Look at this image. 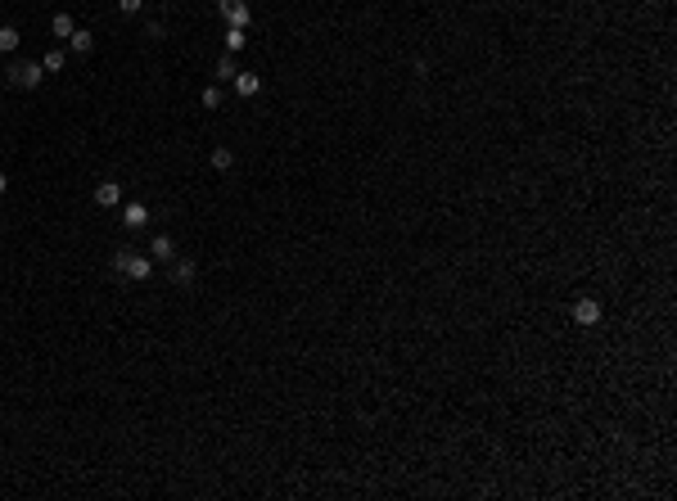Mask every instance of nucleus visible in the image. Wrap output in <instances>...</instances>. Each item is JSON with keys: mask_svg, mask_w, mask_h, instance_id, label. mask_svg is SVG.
I'll use <instances>...</instances> for the list:
<instances>
[{"mask_svg": "<svg viewBox=\"0 0 677 501\" xmlns=\"http://www.w3.org/2000/svg\"><path fill=\"white\" fill-rule=\"evenodd\" d=\"M235 73H239V68H235V59H230V55L217 59V82H235Z\"/></svg>", "mask_w": 677, "mask_h": 501, "instance_id": "2eb2a0df", "label": "nucleus"}, {"mask_svg": "<svg viewBox=\"0 0 677 501\" xmlns=\"http://www.w3.org/2000/svg\"><path fill=\"white\" fill-rule=\"evenodd\" d=\"M217 10L226 14V23H230V27H248V23H253V10H248L244 0H217Z\"/></svg>", "mask_w": 677, "mask_h": 501, "instance_id": "20e7f679", "label": "nucleus"}, {"mask_svg": "<svg viewBox=\"0 0 677 501\" xmlns=\"http://www.w3.org/2000/svg\"><path fill=\"white\" fill-rule=\"evenodd\" d=\"M127 258H131V249H118V253H113V271H127Z\"/></svg>", "mask_w": 677, "mask_h": 501, "instance_id": "a211bd4d", "label": "nucleus"}, {"mask_svg": "<svg viewBox=\"0 0 677 501\" xmlns=\"http://www.w3.org/2000/svg\"><path fill=\"white\" fill-rule=\"evenodd\" d=\"M222 99H226L222 86H208V90H204V109H222Z\"/></svg>", "mask_w": 677, "mask_h": 501, "instance_id": "f3484780", "label": "nucleus"}, {"mask_svg": "<svg viewBox=\"0 0 677 501\" xmlns=\"http://www.w3.org/2000/svg\"><path fill=\"white\" fill-rule=\"evenodd\" d=\"M194 276H199V267H194L190 258H172V262H167V280H172L176 289H190Z\"/></svg>", "mask_w": 677, "mask_h": 501, "instance_id": "f03ea898", "label": "nucleus"}, {"mask_svg": "<svg viewBox=\"0 0 677 501\" xmlns=\"http://www.w3.org/2000/svg\"><path fill=\"white\" fill-rule=\"evenodd\" d=\"M167 5H176V0H167Z\"/></svg>", "mask_w": 677, "mask_h": 501, "instance_id": "412c9836", "label": "nucleus"}, {"mask_svg": "<svg viewBox=\"0 0 677 501\" xmlns=\"http://www.w3.org/2000/svg\"><path fill=\"white\" fill-rule=\"evenodd\" d=\"M68 45H73V55H91V50H95V36H91V32H82V27H77V32L68 36Z\"/></svg>", "mask_w": 677, "mask_h": 501, "instance_id": "ddd939ff", "label": "nucleus"}, {"mask_svg": "<svg viewBox=\"0 0 677 501\" xmlns=\"http://www.w3.org/2000/svg\"><path fill=\"white\" fill-rule=\"evenodd\" d=\"M145 221H150V208L145 204H127L122 208V226L127 230H145Z\"/></svg>", "mask_w": 677, "mask_h": 501, "instance_id": "6e6552de", "label": "nucleus"}, {"mask_svg": "<svg viewBox=\"0 0 677 501\" xmlns=\"http://www.w3.org/2000/svg\"><path fill=\"white\" fill-rule=\"evenodd\" d=\"M122 276H127V280H150V276H154V258H140V253H131V258H127V271H122Z\"/></svg>", "mask_w": 677, "mask_h": 501, "instance_id": "423d86ee", "label": "nucleus"}, {"mask_svg": "<svg viewBox=\"0 0 677 501\" xmlns=\"http://www.w3.org/2000/svg\"><path fill=\"white\" fill-rule=\"evenodd\" d=\"M248 45V32L244 27H226V50H230V55H235V50H244Z\"/></svg>", "mask_w": 677, "mask_h": 501, "instance_id": "4468645a", "label": "nucleus"}, {"mask_svg": "<svg viewBox=\"0 0 677 501\" xmlns=\"http://www.w3.org/2000/svg\"><path fill=\"white\" fill-rule=\"evenodd\" d=\"M5 190H10V176H5V172H0V195H5Z\"/></svg>", "mask_w": 677, "mask_h": 501, "instance_id": "aec40b11", "label": "nucleus"}, {"mask_svg": "<svg viewBox=\"0 0 677 501\" xmlns=\"http://www.w3.org/2000/svg\"><path fill=\"white\" fill-rule=\"evenodd\" d=\"M208 163H213V172H230V167H235V154L226 149V145H217V149L208 154Z\"/></svg>", "mask_w": 677, "mask_h": 501, "instance_id": "9d476101", "label": "nucleus"}, {"mask_svg": "<svg viewBox=\"0 0 677 501\" xmlns=\"http://www.w3.org/2000/svg\"><path fill=\"white\" fill-rule=\"evenodd\" d=\"M573 326H601V316H605V307L596 303V298H578V303H573Z\"/></svg>", "mask_w": 677, "mask_h": 501, "instance_id": "7ed1b4c3", "label": "nucleus"}, {"mask_svg": "<svg viewBox=\"0 0 677 501\" xmlns=\"http://www.w3.org/2000/svg\"><path fill=\"white\" fill-rule=\"evenodd\" d=\"M95 204L99 208H118L122 204V186H118V181H99V186H95Z\"/></svg>", "mask_w": 677, "mask_h": 501, "instance_id": "0eeeda50", "label": "nucleus"}, {"mask_svg": "<svg viewBox=\"0 0 677 501\" xmlns=\"http://www.w3.org/2000/svg\"><path fill=\"white\" fill-rule=\"evenodd\" d=\"M19 27H10V23H0V55H14V50H19Z\"/></svg>", "mask_w": 677, "mask_h": 501, "instance_id": "f8f14e48", "label": "nucleus"}, {"mask_svg": "<svg viewBox=\"0 0 677 501\" xmlns=\"http://www.w3.org/2000/svg\"><path fill=\"white\" fill-rule=\"evenodd\" d=\"M230 86H235L239 99H253V95L262 90V77H258V73H235V82H230Z\"/></svg>", "mask_w": 677, "mask_h": 501, "instance_id": "39448f33", "label": "nucleus"}, {"mask_svg": "<svg viewBox=\"0 0 677 501\" xmlns=\"http://www.w3.org/2000/svg\"><path fill=\"white\" fill-rule=\"evenodd\" d=\"M64 64H68V55H64V50H50V55L41 59V68H45V73H59Z\"/></svg>", "mask_w": 677, "mask_h": 501, "instance_id": "dca6fc26", "label": "nucleus"}, {"mask_svg": "<svg viewBox=\"0 0 677 501\" xmlns=\"http://www.w3.org/2000/svg\"><path fill=\"white\" fill-rule=\"evenodd\" d=\"M118 10L122 14H140V10H145V0H118Z\"/></svg>", "mask_w": 677, "mask_h": 501, "instance_id": "6ab92c4d", "label": "nucleus"}, {"mask_svg": "<svg viewBox=\"0 0 677 501\" xmlns=\"http://www.w3.org/2000/svg\"><path fill=\"white\" fill-rule=\"evenodd\" d=\"M150 258H154V262H172V258H176V244H172V235H154V244H150Z\"/></svg>", "mask_w": 677, "mask_h": 501, "instance_id": "1a4fd4ad", "label": "nucleus"}, {"mask_svg": "<svg viewBox=\"0 0 677 501\" xmlns=\"http://www.w3.org/2000/svg\"><path fill=\"white\" fill-rule=\"evenodd\" d=\"M41 77H45V68L36 64V59H19V64H10V82L19 90H36L41 86Z\"/></svg>", "mask_w": 677, "mask_h": 501, "instance_id": "f257e3e1", "label": "nucleus"}, {"mask_svg": "<svg viewBox=\"0 0 677 501\" xmlns=\"http://www.w3.org/2000/svg\"><path fill=\"white\" fill-rule=\"evenodd\" d=\"M50 32H54V36H59V41H68V36H73V32H77V23H73V14H54V19H50Z\"/></svg>", "mask_w": 677, "mask_h": 501, "instance_id": "9b49d317", "label": "nucleus"}]
</instances>
